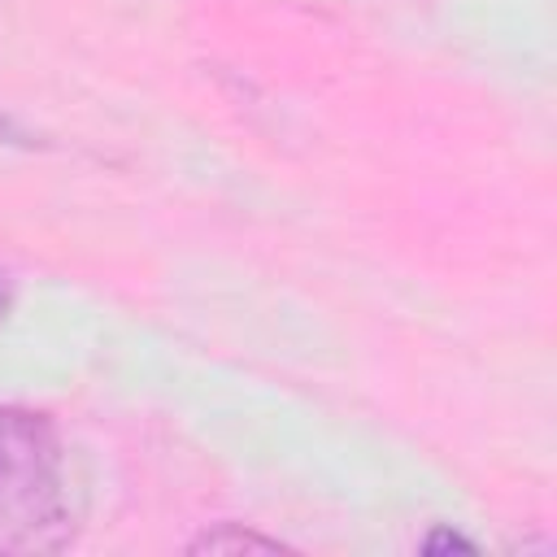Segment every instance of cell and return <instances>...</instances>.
I'll return each instance as SVG.
<instances>
[{"mask_svg":"<svg viewBox=\"0 0 557 557\" xmlns=\"http://www.w3.org/2000/svg\"><path fill=\"white\" fill-rule=\"evenodd\" d=\"M9 305H13V287H9V274L0 270V318L9 313Z\"/></svg>","mask_w":557,"mask_h":557,"instance_id":"4","label":"cell"},{"mask_svg":"<svg viewBox=\"0 0 557 557\" xmlns=\"http://www.w3.org/2000/svg\"><path fill=\"white\" fill-rule=\"evenodd\" d=\"M187 553H213V557H231V553H287V544L283 540H270L261 531H248L239 522H218V527L200 531L187 544Z\"/></svg>","mask_w":557,"mask_h":557,"instance_id":"2","label":"cell"},{"mask_svg":"<svg viewBox=\"0 0 557 557\" xmlns=\"http://www.w3.org/2000/svg\"><path fill=\"white\" fill-rule=\"evenodd\" d=\"M78 527L83 492L61 431L44 413L0 405V557L61 553Z\"/></svg>","mask_w":557,"mask_h":557,"instance_id":"1","label":"cell"},{"mask_svg":"<svg viewBox=\"0 0 557 557\" xmlns=\"http://www.w3.org/2000/svg\"><path fill=\"white\" fill-rule=\"evenodd\" d=\"M422 548H426V553H444V548H466V553H470L474 544L461 540V535H453V531H431V535L422 540Z\"/></svg>","mask_w":557,"mask_h":557,"instance_id":"3","label":"cell"}]
</instances>
